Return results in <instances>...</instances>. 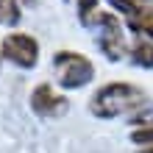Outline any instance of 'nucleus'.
I'll return each mask as SVG.
<instances>
[{"label":"nucleus","mask_w":153,"mask_h":153,"mask_svg":"<svg viewBox=\"0 0 153 153\" xmlns=\"http://www.w3.org/2000/svg\"><path fill=\"white\" fill-rule=\"evenodd\" d=\"M142 106H145V89H139L137 84H125V81L103 84L89 97V111L100 120H114V117L131 114Z\"/></svg>","instance_id":"nucleus-1"},{"label":"nucleus","mask_w":153,"mask_h":153,"mask_svg":"<svg viewBox=\"0 0 153 153\" xmlns=\"http://www.w3.org/2000/svg\"><path fill=\"white\" fill-rule=\"evenodd\" d=\"M53 70L61 89H81L95 78V64L75 50H59L53 56Z\"/></svg>","instance_id":"nucleus-2"},{"label":"nucleus","mask_w":153,"mask_h":153,"mask_svg":"<svg viewBox=\"0 0 153 153\" xmlns=\"http://www.w3.org/2000/svg\"><path fill=\"white\" fill-rule=\"evenodd\" d=\"M89 25L97 28V48H100V53L109 61H120L125 56V50H128V45H125V28H123L120 17L111 14V11H97L89 20Z\"/></svg>","instance_id":"nucleus-3"},{"label":"nucleus","mask_w":153,"mask_h":153,"mask_svg":"<svg viewBox=\"0 0 153 153\" xmlns=\"http://www.w3.org/2000/svg\"><path fill=\"white\" fill-rule=\"evenodd\" d=\"M0 53H3L6 61H11L14 67L20 70H33L39 61V42L31 36V33H22V31H14L3 36L0 42Z\"/></svg>","instance_id":"nucleus-4"},{"label":"nucleus","mask_w":153,"mask_h":153,"mask_svg":"<svg viewBox=\"0 0 153 153\" xmlns=\"http://www.w3.org/2000/svg\"><path fill=\"white\" fill-rule=\"evenodd\" d=\"M67 106H70V100L64 95H59L50 84H39L31 92V109L42 117H61L67 111Z\"/></svg>","instance_id":"nucleus-5"},{"label":"nucleus","mask_w":153,"mask_h":153,"mask_svg":"<svg viewBox=\"0 0 153 153\" xmlns=\"http://www.w3.org/2000/svg\"><path fill=\"white\" fill-rule=\"evenodd\" d=\"M125 22H128V28H131L134 33L153 39V6H139V11L131 14Z\"/></svg>","instance_id":"nucleus-6"},{"label":"nucleus","mask_w":153,"mask_h":153,"mask_svg":"<svg viewBox=\"0 0 153 153\" xmlns=\"http://www.w3.org/2000/svg\"><path fill=\"white\" fill-rule=\"evenodd\" d=\"M131 53V59H134V64L142 67V70H153V42L145 39V36H139V39H134V45L128 48Z\"/></svg>","instance_id":"nucleus-7"},{"label":"nucleus","mask_w":153,"mask_h":153,"mask_svg":"<svg viewBox=\"0 0 153 153\" xmlns=\"http://www.w3.org/2000/svg\"><path fill=\"white\" fill-rule=\"evenodd\" d=\"M22 20L20 0H0V25H17Z\"/></svg>","instance_id":"nucleus-8"},{"label":"nucleus","mask_w":153,"mask_h":153,"mask_svg":"<svg viewBox=\"0 0 153 153\" xmlns=\"http://www.w3.org/2000/svg\"><path fill=\"white\" fill-rule=\"evenodd\" d=\"M131 142L139 148H153V123H145L142 128L131 131Z\"/></svg>","instance_id":"nucleus-9"},{"label":"nucleus","mask_w":153,"mask_h":153,"mask_svg":"<svg viewBox=\"0 0 153 153\" xmlns=\"http://www.w3.org/2000/svg\"><path fill=\"white\" fill-rule=\"evenodd\" d=\"M100 11L97 8V0H78V20H81V25H89V20Z\"/></svg>","instance_id":"nucleus-10"},{"label":"nucleus","mask_w":153,"mask_h":153,"mask_svg":"<svg viewBox=\"0 0 153 153\" xmlns=\"http://www.w3.org/2000/svg\"><path fill=\"white\" fill-rule=\"evenodd\" d=\"M109 3H111V8H117L120 14H125V20H128L131 14L139 11V3H137V0H109Z\"/></svg>","instance_id":"nucleus-11"},{"label":"nucleus","mask_w":153,"mask_h":153,"mask_svg":"<svg viewBox=\"0 0 153 153\" xmlns=\"http://www.w3.org/2000/svg\"><path fill=\"white\" fill-rule=\"evenodd\" d=\"M137 153H153V148H139Z\"/></svg>","instance_id":"nucleus-12"},{"label":"nucleus","mask_w":153,"mask_h":153,"mask_svg":"<svg viewBox=\"0 0 153 153\" xmlns=\"http://www.w3.org/2000/svg\"><path fill=\"white\" fill-rule=\"evenodd\" d=\"M20 3H25V6H33V3H39V0H20Z\"/></svg>","instance_id":"nucleus-13"},{"label":"nucleus","mask_w":153,"mask_h":153,"mask_svg":"<svg viewBox=\"0 0 153 153\" xmlns=\"http://www.w3.org/2000/svg\"><path fill=\"white\" fill-rule=\"evenodd\" d=\"M137 3H139V6H145V3H148V0H137Z\"/></svg>","instance_id":"nucleus-14"}]
</instances>
